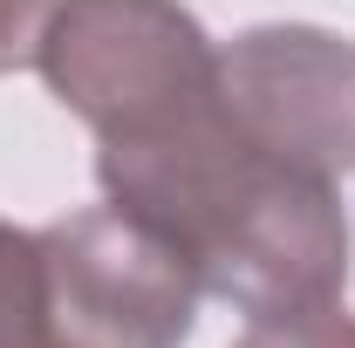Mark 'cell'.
Segmentation results:
<instances>
[{
	"mask_svg": "<svg viewBox=\"0 0 355 348\" xmlns=\"http://www.w3.org/2000/svg\"><path fill=\"white\" fill-rule=\"evenodd\" d=\"M96 177L116 212L178 246L198 287L225 294L246 321L342 294L349 218L335 184L260 150L219 89L144 137L96 143Z\"/></svg>",
	"mask_w": 355,
	"mask_h": 348,
	"instance_id": "cell-1",
	"label": "cell"
},
{
	"mask_svg": "<svg viewBox=\"0 0 355 348\" xmlns=\"http://www.w3.org/2000/svg\"><path fill=\"white\" fill-rule=\"evenodd\" d=\"M35 62L96 143L144 137L219 89V48L178 0H62Z\"/></svg>",
	"mask_w": 355,
	"mask_h": 348,
	"instance_id": "cell-2",
	"label": "cell"
},
{
	"mask_svg": "<svg viewBox=\"0 0 355 348\" xmlns=\"http://www.w3.org/2000/svg\"><path fill=\"white\" fill-rule=\"evenodd\" d=\"M48 328L69 348H178L191 335L198 273L144 218L96 205L42 232Z\"/></svg>",
	"mask_w": 355,
	"mask_h": 348,
	"instance_id": "cell-3",
	"label": "cell"
},
{
	"mask_svg": "<svg viewBox=\"0 0 355 348\" xmlns=\"http://www.w3.org/2000/svg\"><path fill=\"white\" fill-rule=\"evenodd\" d=\"M232 123L308 177L355 171V48L321 28H253L219 48Z\"/></svg>",
	"mask_w": 355,
	"mask_h": 348,
	"instance_id": "cell-4",
	"label": "cell"
},
{
	"mask_svg": "<svg viewBox=\"0 0 355 348\" xmlns=\"http://www.w3.org/2000/svg\"><path fill=\"white\" fill-rule=\"evenodd\" d=\"M232 348H355V314H342L335 301L287 307V314H253Z\"/></svg>",
	"mask_w": 355,
	"mask_h": 348,
	"instance_id": "cell-5",
	"label": "cell"
},
{
	"mask_svg": "<svg viewBox=\"0 0 355 348\" xmlns=\"http://www.w3.org/2000/svg\"><path fill=\"white\" fill-rule=\"evenodd\" d=\"M55 7L62 0H0V76L42 55V35L55 21Z\"/></svg>",
	"mask_w": 355,
	"mask_h": 348,
	"instance_id": "cell-6",
	"label": "cell"
},
{
	"mask_svg": "<svg viewBox=\"0 0 355 348\" xmlns=\"http://www.w3.org/2000/svg\"><path fill=\"white\" fill-rule=\"evenodd\" d=\"M0 348H69V342H62V335H55L48 321H35V328H21L14 342H0Z\"/></svg>",
	"mask_w": 355,
	"mask_h": 348,
	"instance_id": "cell-7",
	"label": "cell"
}]
</instances>
